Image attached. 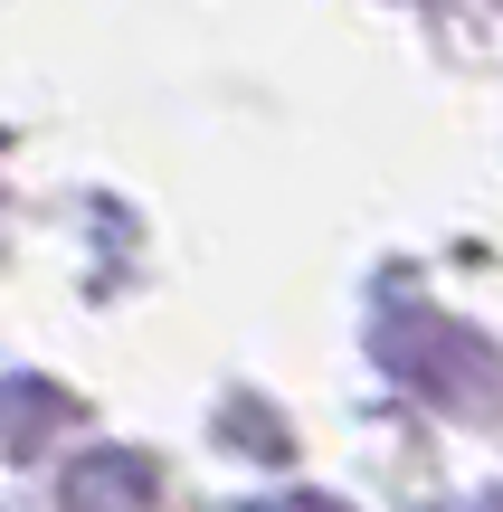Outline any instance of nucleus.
I'll use <instances>...</instances> for the list:
<instances>
[{"label": "nucleus", "instance_id": "obj_1", "mask_svg": "<svg viewBox=\"0 0 503 512\" xmlns=\"http://www.w3.org/2000/svg\"><path fill=\"white\" fill-rule=\"evenodd\" d=\"M143 503H152L143 456H86L67 475V512H143Z\"/></svg>", "mask_w": 503, "mask_h": 512}, {"label": "nucleus", "instance_id": "obj_2", "mask_svg": "<svg viewBox=\"0 0 503 512\" xmlns=\"http://www.w3.org/2000/svg\"><path fill=\"white\" fill-rule=\"evenodd\" d=\"M247 512H342V503H323V494H276V503H247Z\"/></svg>", "mask_w": 503, "mask_h": 512}]
</instances>
